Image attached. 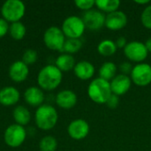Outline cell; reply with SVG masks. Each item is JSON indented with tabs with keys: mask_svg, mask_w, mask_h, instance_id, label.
I'll use <instances>...</instances> for the list:
<instances>
[{
	"mask_svg": "<svg viewBox=\"0 0 151 151\" xmlns=\"http://www.w3.org/2000/svg\"><path fill=\"white\" fill-rule=\"evenodd\" d=\"M63 80V73L55 65L43 66L37 74V83L43 90H54Z\"/></svg>",
	"mask_w": 151,
	"mask_h": 151,
	"instance_id": "1",
	"label": "cell"
},
{
	"mask_svg": "<svg viewBox=\"0 0 151 151\" xmlns=\"http://www.w3.org/2000/svg\"><path fill=\"white\" fill-rule=\"evenodd\" d=\"M58 114L55 107L50 104H43L37 107L35 113V121L38 128L48 131L57 125Z\"/></svg>",
	"mask_w": 151,
	"mask_h": 151,
	"instance_id": "2",
	"label": "cell"
},
{
	"mask_svg": "<svg viewBox=\"0 0 151 151\" xmlns=\"http://www.w3.org/2000/svg\"><path fill=\"white\" fill-rule=\"evenodd\" d=\"M112 95L110 81L102 78L94 79L88 85V96L96 104H106L110 96Z\"/></svg>",
	"mask_w": 151,
	"mask_h": 151,
	"instance_id": "3",
	"label": "cell"
},
{
	"mask_svg": "<svg viewBox=\"0 0 151 151\" xmlns=\"http://www.w3.org/2000/svg\"><path fill=\"white\" fill-rule=\"evenodd\" d=\"M26 12V5L21 0H6L1 6L3 18L11 23L20 21Z\"/></svg>",
	"mask_w": 151,
	"mask_h": 151,
	"instance_id": "4",
	"label": "cell"
},
{
	"mask_svg": "<svg viewBox=\"0 0 151 151\" xmlns=\"http://www.w3.org/2000/svg\"><path fill=\"white\" fill-rule=\"evenodd\" d=\"M61 29L65 37L80 39L84 34L86 27L81 18L72 15L65 19Z\"/></svg>",
	"mask_w": 151,
	"mask_h": 151,
	"instance_id": "5",
	"label": "cell"
},
{
	"mask_svg": "<svg viewBox=\"0 0 151 151\" xmlns=\"http://www.w3.org/2000/svg\"><path fill=\"white\" fill-rule=\"evenodd\" d=\"M27 138V131L24 127L16 123L10 125L4 133V141L11 148L21 146Z\"/></svg>",
	"mask_w": 151,
	"mask_h": 151,
	"instance_id": "6",
	"label": "cell"
},
{
	"mask_svg": "<svg viewBox=\"0 0 151 151\" xmlns=\"http://www.w3.org/2000/svg\"><path fill=\"white\" fill-rule=\"evenodd\" d=\"M65 42V36L63 31L57 26L48 27L43 34V42L50 50L62 51Z\"/></svg>",
	"mask_w": 151,
	"mask_h": 151,
	"instance_id": "7",
	"label": "cell"
},
{
	"mask_svg": "<svg viewBox=\"0 0 151 151\" xmlns=\"http://www.w3.org/2000/svg\"><path fill=\"white\" fill-rule=\"evenodd\" d=\"M125 56L132 62L142 63L149 55V51L145 46V43L140 41H133L127 44L124 49Z\"/></svg>",
	"mask_w": 151,
	"mask_h": 151,
	"instance_id": "8",
	"label": "cell"
},
{
	"mask_svg": "<svg viewBox=\"0 0 151 151\" xmlns=\"http://www.w3.org/2000/svg\"><path fill=\"white\" fill-rule=\"evenodd\" d=\"M131 81L139 87H146L151 83V65L140 63L134 66L130 74Z\"/></svg>",
	"mask_w": 151,
	"mask_h": 151,
	"instance_id": "9",
	"label": "cell"
},
{
	"mask_svg": "<svg viewBox=\"0 0 151 151\" xmlns=\"http://www.w3.org/2000/svg\"><path fill=\"white\" fill-rule=\"evenodd\" d=\"M81 19L86 28L91 31L100 30L105 24V15L99 10L91 9L84 12Z\"/></svg>",
	"mask_w": 151,
	"mask_h": 151,
	"instance_id": "10",
	"label": "cell"
},
{
	"mask_svg": "<svg viewBox=\"0 0 151 151\" xmlns=\"http://www.w3.org/2000/svg\"><path fill=\"white\" fill-rule=\"evenodd\" d=\"M67 133L73 140H82L89 134V125L82 119H74L68 125Z\"/></svg>",
	"mask_w": 151,
	"mask_h": 151,
	"instance_id": "11",
	"label": "cell"
},
{
	"mask_svg": "<svg viewBox=\"0 0 151 151\" xmlns=\"http://www.w3.org/2000/svg\"><path fill=\"white\" fill-rule=\"evenodd\" d=\"M127 24V16L122 11H116L108 13L105 16L104 26L112 31H119L124 28Z\"/></svg>",
	"mask_w": 151,
	"mask_h": 151,
	"instance_id": "12",
	"label": "cell"
},
{
	"mask_svg": "<svg viewBox=\"0 0 151 151\" xmlns=\"http://www.w3.org/2000/svg\"><path fill=\"white\" fill-rule=\"evenodd\" d=\"M110 84L112 94L119 96L127 94L129 91L132 85V81L129 76L120 73L119 75H116L111 81Z\"/></svg>",
	"mask_w": 151,
	"mask_h": 151,
	"instance_id": "13",
	"label": "cell"
},
{
	"mask_svg": "<svg viewBox=\"0 0 151 151\" xmlns=\"http://www.w3.org/2000/svg\"><path fill=\"white\" fill-rule=\"evenodd\" d=\"M8 73L12 81L15 82H22L28 77L29 68L22 60H16L11 64Z\"/></svg>",
	"mask_w": 151,
	"mask_h": 151,
	"instance_id": "14",
	"label": "cell"
},
{
	"mask_svg": "<svg viewBox=\"0 0 151 151\" xmlns=\"http://www.w3.org/2000/svg\"><path fill=\"white\" fill-rule=\"evenodd\" d=\"M24 99L27 104L33 107H39L43 104L45 96L42 89L39 87H29L24 92Z\"/></svg>",
	"mask_w": 151,
	"mask_h": 151,
	"instance_id": "15",
	"label": "cell"
},
{
	"mask_svg": "<svg viewBox=\"0 0 151 151\" xmlns=\"http://www.w3.org/2000/svg\"><path fill=\"white\" fill-rule=\"evenodd\" d=\"M76 94L70 89H64L59 91L56 96V104L62 109L69 110L73 108L77 104Z\"/></svg>",
	"mask_w": 151,
	"mask_h": 151,
	"instance_id": "16",
	"label": "cell"
},
{
	"mask_svg": "<svg viewBox=\"0 0 151 151\" xmlns=\"http://www.w3.org/2000/svg\"><path fill=\"white\" fill-rule=\"evenodd\" d=\"M20 98V93L15 87L8 86L0 89V104L4 106L16 104Z\"/></svg>",
	"mask_w": 151,
	"mask_h": 151,
	"instance_id": "17",
	"label": "cell"
},
{
	"mask_svg": "<svg viewBox=\"0 0 151 151\" xmlns=\"http://www.w3.org/2000/svg\"><path fill=\"white\" fill-rule=\"evenodd\" d=\"M74 74L81 81H88L95 74V66L92 63L87 60H82L76 63L73 68Z\"/></svg>",
	"mask_w": 151,
	"mask_h": 151,
	"instance_id": "18",
	"label": "cell"
},
{
	"mask_svg": "<svg viewBox=\"0 0 151 151\" xmlns=\"http://www.w3.org/2000/svg\"><path fill=\"white\" fill-rule=\"evenodd\" d=\"M12 118L16 124L24 127L30 122L31 113L27 107L23 105H17L12 111Z\"/></svg>",
	"mask_w": 151,
	"mask_h": 151,
	"instance_id": "19",
	"label": "cell"
},
{
	"mask_svg": "<svg viewBox=\"0 0 151 151\" xmlns=\"http://www.w3.org/2000/svg\"><path fill=\"white\" fill-rule=\"evenodd\" d=\"M75 59L71 54L63 53L59 55L55 62V65L63 73V72H69L73 70L75 66Z\"/></svg>",
	"mask_w": 151,
	"mask_h": 151,
	"instance_id": "20",
	"label": "cell"
},
{
	"mask_svg": "<svg viewBox=\"0 0 151 151\" xmlns=\"http://www.w3.org/2000/svg\"><path fill=\"white\" fill-rule=\"evenodd\" d=\"M117 73V65L111 61H107L103 64V65L99 68V78H102L107 81H111Z\"/></svg>",
	"mask_w": 151,
	"mask_h": 151,
	"instance_id": "21",
	"label": "cell"
},
{
	"mask_svg": "<svg viewBox=\"0 0 151 151\" xmlns=\"http://www.w3.org/2000/svg\"><path fill=\"white\" fill-rule=\"evenodd\" d=\"M117 46L115 44V42L110 39H105L100 42V43L97 46L98 53L104 57H110L116 53L117 51Z\"/></svg>",
	"mask_w": 151,
	"mask_h": 151,
	"instance_id": "22",
	"label": "cell"
},
{
	"mask_svg": "<svg viewBox=\"0 0 151 151\" xmlns=\"http://www.w3.org/2000/svg\"><path fill=\"white\" fill-rule=\"evenodd\" d=\"M9 34L14 40H21L27 34V27L21 21L11 23L9 27Z\"/></svg>",
	"mask_w": 151,
	"mask_h": 151,
	"instance_id": "23",
	"label": "cell"
},
{
	"mask_svg": "<svg viewBox=\"0 0 151 151\" xmlns=\"http://www.w3.org/2000/svg\"><path fill=\"white\" fill-rule=\"evenodd\" d=\"M96 5L99 11L111 13L118 11L120 1L119 0H97L96 1Z\"/></svg>",
	"mask_w": 151,
	"mask_h": 151,
	"instance_id": "24",
	"label": "cell"
},
{
	"mask_svg": "<svg viewBox=\"0 0 151 151\" xmlns=\"http://www.w3.org/2000/svg\"><path fill=\"white\" fill-rule=\"evenodd\" d=\"M81 48H82V42L81 38L80 39L67 38L65 39L62 51H65V53L72 55L73 53H77L78 51H80Z\"/></svg>",
	"mask_w": 151,
	"mask_h": 151,
	"instance_id": "25",
	"label": "cell"
},
{
	"mask_svg": "<svg viewBox=\"0 0 151 151\" xmlns=\"http://www.w3.org/2000/svg\"><path fill=\"white\" fill-rule=\"evenodd\" d=\"M58 148V141L51 135H46L39 142L40 151H56Z\"/></svg>",
	"mask_w": 151,
	"mask_h": 151,
	"instance_id": "26",
	"label": "cell"
},
{
	"mask_svg": "<svg viewBox=\"0 0 151 151\" xmlns=\"http://www.w3.org/2000/svg\"><path fill=\"white\" fill-rule=\"evenodd\" d=\"M37 58H38L37 51L33 49H27L22 55V61L27 65L35 64Z\"/></svg>",
	"mask_w": 151,
	"mask_h": 151,
	"instance_id": "27",
	"label": "cell"
},
{
	"mask_svg": "<svg viewBox=\"0 0 151 151\" xmlns=\"http://www.w3.org/2000/svg\"><path fill=\"white\" fill-rule=\"evenodd\" d=\"M142 24L148 29H151V4H149L142 11L141 15Z\"/></svg>",
	"mask_w": 151,
	"mask_h": 151,
	"instance_id": "28",
	"label": "cell"
},
{
	"mask_svg": "<svg viewBox=\"0 0 151 151\" xmlns=\"http://www.w3.org/2000/svg\"><path fill=\"white\" fill-rule=\"evenodd\" d=\"M74 4L79 9L83 10L84 12H87V11L93 9L94 5H96V1H94V0H76L74 2Z\"/></svg>",
	"mask_w": 151,
	"mask_h": 151,
	"instance_id": "29",
	"label": "cell"
},
{
	"mask_svg": "<svg viewBox=\"0 0 151 151\" xmlns=\"http://www.w3.org/2000/svg\"><path fill=\"white\" fill-rule=\"evenodd\" d=\"M119 71L121 72V74H125L128 76V74H131L134 67L132 66L130 62H122L119 65Z\"/></svg>",
	"mask_w": 151,
	"mask_h": 151,
	"instance_id": "30",
	"label": "cell"
},
{
	"mask_svg": "<svg viewBox=\"0 0 151 151\" xmlns=\"http://www.w3.org/2000/svg\"><path fill=\"white\" fill-rule=\"evenodd\" d=\"M105 104H107V106L110 109H116L119 104V97L118 96L112 94L110 96V98L108 99V101H107V103Z\"/></svg>",
	"mask_w": 151,
	"mask_h": 151,
	"instance_id": "31",
	"label": "cell"
},
{
	"mask_svg": "<svg viewBox=\"0 0 151 151\" xmlns=\"http://www.w3.org/2000/svg\"><path fill=\"white\" fill-rule=\"evenodd\" d=\"M9 27L10 25L8 21H6L3 17L0 18V38L4 37L7 33H9Z\"/></svg>",
	"mask_w": 151,
	"mask_h": 151,
	"instance_id": "32",
	"label": "cell"
},
{
	"mask_svg": "<svg viewBox=\"0 0 151 151\" xmlns=\"http://www.w3.org/2000/svg\"><path fill=\"white\" fill-rule=\"evenodd\" d=\"M127 43H128V42H127V39H126L125 37H123V36L119 37V38L116 40V42H115V44H116L117 48H119V49H122V48L125 49V47L127 46Z\"/></svg>",
	"mask_w": 151,
	"mask_h": 151,
	"instance_id": "33",
	"label": "cell"
},
{
	"mask_svg": "<svg viewBox=\"0 0 151 151\" xmlns=\"http://www.w3.org/2000/svg\"><path fill=\"white\" fill-rule=\"evenodd\" d=\"M145 46H146L148 51L151 52V37H150L149 39H147V41L145 42Z\"/></svg>",
	"mask_w": 151,
	"mask_h": 151,
	"instance_id": "34",
	"label": "cell"
},
{
	"mask_svg": "<svg viewBox=\"0 0 151 151\" xmlns=\"http://www.w3.org/2000/svg\"><path fill=\"white\" fill-rule=\"evenodd\" d=\"M134 2L138 4H148L150 3V0H135Z\"/></svg>",
	"mask_w": 151,
	"mask_h": 151,
	"instance_id": "35",
	"label": "cell"
},
{
	"mask_svg": "<svg viewBox=\"0 0 151 151\" xmlns=\"http://www.w3.org/2000/svg\"><path fill=\"white\" fill-rule=\"evenodd\" d=\"M0 86H1V85H0ZM0 89H1V88H0Z\"/></svg>",
	"mask_w": 151,
	"mask_h": 151,
	"instance_id": "36",
	"label": "cell"
}]
</instances>
